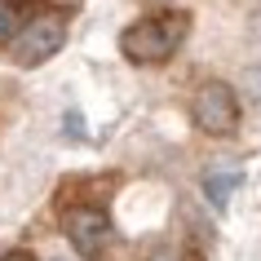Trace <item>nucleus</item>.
<instances>
[{
    "instance_id": "f257e3e1",
    "label": "nucleus",
    "mask_w": 261,
    "mask_h": 261,
    "mask_svg": "<svg viewBox=\"0 0 261 261\" xmlns=\"http://www.w3.org/2000/svg\"><path fill=\"white\" fill-rule=\"evenodd\" d=\"M186 31H191V14L160 9V14H146L120 31V54L128 62H138V67H160L181 49Z\"/></svg>"
},
{
    "instance_id": "f03ea898",
    "label": "nucleus",
    "mask_w": 261,
    "mask_h": 261,
    "mask_svg": "<svg viewBox=\"0 0 261 261\" xmlns=\"http://www.w3.org/2000/svg\"><path fill=\"white\" fill-rule=\"evenodd\" d=\"M67 44V14H36L9 40V58L18 67H40Z\"/></svg>"
},
{
    "instance_id": "7ed1b4c3",
    "label": "nucleus",
    "mask_w": 261,
    "mask_h": 261,
    "mask_svg": "<svg viewBox=\"0 0 261 261\" xmlns=\"http://www.w3.org/2000/svg\"><path fill=\"white\" fill-rule=\"evenodd\" d=\"M62 234L71 239V248H75L84 261H97L111 248V239H115V226H111L107 208L71 204V208H62Z\"/></svg>"
},
{
    "instance_id": "20e7f679",
    "label": "nucleus",
    "mask_w": 261,
    "mask_h": 261,
    "mask_svg": "<svg viewBox=\"0 0 261 261\" xmlns=\"http://www.w3.org/2000/svg\"><path fill=\"white\" fill-rule=\"evenodd\" d=\"M191 120L208 138H230L234 128H239V97H234V89L221 84V80L199 84L195 102H191Z\"/></svg>"
},
{
    "instance_id": "39448f33",
    "label": "nucleus",
    "mask_w": 261,
    "mask_h": 261,
    "mask_svg": "<svg viewBox=\"0 0 261 261\" xmlns=\"http://www.w3.org/2000/svg\"><path fill=\"white\" fill-rule=\"evenodd\" d=\"M239 186H244V168L221 164V168H208V173H204V195H208V204H213V208H226Z\"/></svg>"
},
{
    "instance_id": "423d86ee",
    "label": "nucleus",
    "mask_w": 261,
    "mask_h": 261,
    "mask_svg": "<svg viewBox=\"0 0 261 261\" xmlns=\"http://www.w3.org/2000/svg\"><path fill=\"white\" fill-rule=\"evenodd\" d=\"M36 0H0V40H14Z\"/></svg>"
},
{
    "instance_id": "0eeeda50",
    "label": "nucleus",
    "mask_w": 261,
    "mask_h": 261,
    "mask_svg": "<svg viewBox=\"0 0 261 261\" xmlns=\"http://www.w3.org/2000/svg\"><path fill=\"white\" fill-rule=\"evenodd\" d=\"M146 261H186V257H181L177 248H155V252H151Z\"/></svg>"
},
{
    "instance_id": "6e6552de",
    "label": "nucleus",
    "mask_w": 261,
    "mask_h": 261,
    "mask_svg": "<svg viewBox=\"0 0 261 261\" xmlns=\"http://www.w3.org/2000/svg\"><path fill=\"white\" fill-rule=\"evenodd\" d=\"M0 261H36V257H31V252H5Z\"/></svg>"
}]
</instances>
